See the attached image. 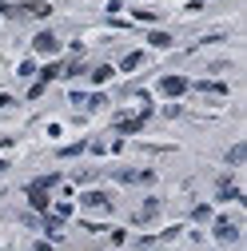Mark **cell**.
I'll return each instance as SVG.
<instances>
[{"label":"cell","instance_id":"5b68a950","mask_svg":"<svg viewBox=\"0 0 247 251\" xmlns=\"http://www.w3.org/2000/svg\"><path fill=\"white\" fill-rule=\"evenodd\" d=\"M60 72H64V68H60V64H48V68H44V72H40V80H36V84H32V96H40V92H44V84H48V80H56V76H60Z\"/></svg>","mask_w":247,"mask_h":251},{"label":"cell","instance_id":"277c9868","mask_svg":"<svg viewBox=\"0 0 247 251\" xmlns=\"http://www.w3.org/2000/svg\"><path fill=\"white\" fill-rule=\"evenodd\" d=\"M32 48H36V52H44V56H52V52H56V48H60V40H56V36H52V32H40V36H36V40H32Z\"/></svg>","mask_w":247,"mask_h":251},{"label":"cell","instance_id":"6da1fadb","mask_svg":"<svg viewBox=\"0 0 247 251\" xmlns=\"http://www.w3.org/2000/svg\"><path fill=\"white\" fill-rule=\"evenodd\" d=\"M56 187V176H40L32 187H28V203H32L36 211H48V192Z\"/></svg>","mask_w":247,"mask_h":251},{"label":"cell","instance_id":"7a4b0ae2","mask_svg":"<svg viewBox=\"0 0 247 251\" xmlns=\"http://www.w3.org/2000/svg\"><path fill=\"white\" fill-rule=\"evenodd\" d=\"M183 88H188L183 76H164V80H160V92H164V96H179Z\"/></svg>","mask_w":247,"mask_h":251},{"label":"cell","instance_id":"8992f818","mask_svg":"<svg viewBox=\"0 0 247 251\" xmlns=\"http://www.w3.org/2000/svg\"><path fill=\"white\" fill-rule=\"evenodd\" d=\"M24 16H52V4H44V0H28V4H20Z\"/></svg>","mask_w":247,"mask_h":251},{"label":"cell","instance_id":"7c38bea8","mask_svg":"<svg viewBox=\"0 0 247 251\" xmlns=\"http://www.w3.org/2000/svg\"><path fill=\"white\" fill-rule=\"evenodd\" d=\"M243 155H247V148H243V144H235V148L227 151V164H243Z\"/></svg>","mask_w":247,"mask_h":251},{"label":"cell","instance_id":"5bb4252c","mask_svg":"<svg viewBox=\"0 0 247 251\" xmlns=\"http://www.w3.org/2000/svg\"><path fill=\"white\" fill-rule=\"evenodd\" d=\"M151 44H156V48H168L172 36H168V32H151Z\"/></svg>","mask_w":247,"mask_h":251},{"label":"cell","instance_id":"9c48e42d","mask_svg":"<svg viewBox=\"0 0 247 251\" xmlns=\"http://www.w3.org/2000/svg\"><path fill=\"white\" fill-rule=\"evenodd\" d=\"M156 211H160V203H156V200H148V203L136 211V219H140V224H148V219H156Z\"/></svg>","mask_w":247,"mask_h":251},{"label":"cell","instance_id":"52a82bcc","mask_svg":"<svg viewBox=\"0 0 247 251\" xmlns=\"http://www.w3.org/2000/svg\"><path fill=\"white\" fill-rule=\"evenodd\" d=\"M84 207H96V211H108V207H112V200H108L104 192H88V196H84Z\"/></svg>","mask_w":247,"mask_h":251},{"label":"cell","instance_id":"8fae6325","mask_svg":"<svg viewBox=\"0 0 247 251\" xmlns=\"http://www.w3.org/2000/svg\"><path fill=\"white\" fill-rule=\"evenodd\" d=\"M140 64H144V52H132V56H124V64H120V68H124V72H132V68H140Z\"/></svg>","mask_w":247,"mask_h":251},{"label":"cell","instance_id":"4fadbf2b","mask_svg":"<svg viewBox=\"0 0 247 251\" xmlns=\"http://www.w3.org/2000/svg\"><path fill=\"white\" fill-rule=\"evenodd\" d=\"M92 80H96V84H104V80H112V68H108V64H100L96 72H92Z\"/></svg>","mask_w":247,"mask_h":251},{"label":"cell","instance_id":"30bf717a","mask_svg":"<svg viewBox=\"0 0 247 251\" xmlns=\"http://www.w3.org/2000/svg\"><path fill=\"white\" fill-rule=\"evenodd\" d=\"M220 196H223V200H239V192H235L231 176H223V179H220Z\"/></svg>","mask_w":247,"mask_h":251},{"label":"cell","instance_id":"ba28073f","mask_svg":"<svg viewBox=\"0 0 247 251\" xmlns=\"http://www.w3.org/2000/svg\"><path fill=\"white\" fill-rule=\"evenodd\" d=\"M215 235H220L223 243H231L239 231H235V224H231V219H220V224H215Z\"/></svg>","mask_w":247,"mask_h":251},{"label":"cell","instance_id":"3957f363","mask_svg":"<svg viewBox=\"0 0 247 251\" xmlns=\"http://www.w3.org/2000/svg\"><path fill=\"white\" fill-rule=\"evenodd\" d=\"M148 116H151V112L144 108L140 116H128V120H120V132H124V136H128V132H140V128H144V124H148Z\"/></svg>","mask_w":247,"mask_h":251}]
</instances>
